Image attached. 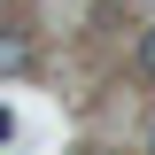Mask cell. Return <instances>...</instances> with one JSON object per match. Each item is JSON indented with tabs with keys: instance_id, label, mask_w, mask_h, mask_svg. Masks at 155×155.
<instances>
[{
	"instance_id": "obj_1",
	"label": "cell",
	"mask_w": 155,
	"mask_h": 155,
	"mask_svg": "<svg viewBox=\"0 0 155 155\" xmlns=\"http://www.w3.org/2000/svg\"><path fill=\"white\" fill-rule=\"evenodd\" d=\"M31 70V39L23 31H0V78H23Z\"/></svg>"
},
{
	"instance_id": "obj_2",
	"label": "cell",
	"mask_w": 155,
	"mask_h": 155,
	"mask_svg": "<svg viewBox=\"0 0 155 155\" xmlns=\"http://www.w3.org/2000/svg\"><path fill=\"white\" fill-rule=\"evenodd\" d=\"M132 70H140V78L155 85V31H140V54H132Z\"/></svg>"
},
{
	"instance_id": "obj_3",
	"label": "cell",
	"mask_w": 155,
	"mask_h": 155,
	"mask_svg": "<svg viewBox=\"0 0 155 155\" xmlns=\"http://www.w3.org/2000/svg\"><path fill=\"white\" fill-rule=\"evenodd\" d=\"M8 140H16V109H0V147H8Z\"/></svg>"
},
{
	"instance_id": "obj_4",
	"label": "cell",
	"mask_w": 155,
	"mask_h": 155,
	"mask_svg": "<svg viewBox=\"0 0 155 155\" xmlns=\"http://www.w3.org/2000/svg\"><path fill=\"white\" fill-rule=\"evenodd\" d=\"M78 155H109V147H78Z\"/></svg>"
},
{
	"instance_id": "obj_5",
	"label": "cell",
	"mask_w": 155,
	"mask_h": 155,
	"mask_svg": "<svg viewBox=\"0 0 155 155\" xmlns=\"http://www.w3.org/2000/svg\"><path fill=\"white\" fill-rule=\"evenodd\" d=\"M147 155H155V132H147Z\"/></svg>"
}]
</instances>
